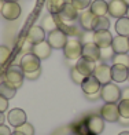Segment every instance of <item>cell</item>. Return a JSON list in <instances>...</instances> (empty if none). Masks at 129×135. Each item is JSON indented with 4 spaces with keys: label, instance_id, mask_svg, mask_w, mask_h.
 Instances as JSON below:
<instances>
[{
    "label": "cell",
    "instance_id": "obj_1",
    "mask_svg": "<svg viewBox=\"0 0 129 135\" xmlns=\"http://www.w3.org/2000/svg\"><path fill=\"white\" fill-rule=\"evenodd\" d=\"M4 81L10 84L11 87L18 90L23 84V79H25V73H23L21 65H10L7 70L4 72Z\"/></svg>",
    "mask_w": 129,
    "mask_h": 135
},
{
    "label": "cell",
    "instance_id": "obj_2",
    "mask_svg": "<svg viewBox=\"0 0 129 135\" xmlns=\"http://www.w3.org/2000/svg\"><path fill=\"white\" fill-rule=\"evenodd\" d=\"M100 98L106 103H117L121 99V90L114 83L103 84L100 88Z\"/></svg>",
    "mask_w": 129,
    "mask_h": 135
},
{
    "label": "cell",
    "instance_id": "obj_3",
    "mask_svg": "<svg viewBox=\"0 0 129 135\" xmlns=\"http://www.w3.org/2000/svg\"><path fill=\"white\" fill-rule=\"evenodd\" d=\"M65 57L70 61H78L82 55V43L78 39H69L63 47Z\"/></svg>",
    "mask_w": 129,
    "mask_h": 135
},
{
    "label": "cell",
    "instance_id": "obj_4",
    "mask_svg": "<svg viewBox=\"0 0 129 135\" xmlns=\"http://www.w3.org/2000/svg\"><path fill=\"white\" fill-rule=\"evenodd\" d=\"M48 44L51 46V48H55V50H63V47L67 41V35L60 30L59 28L52 30V32L48 33V37H47Z\"/></svg>",
    "mask_w": 129,
    "mask_h": 135
},
{
    "label": "cell",
    "instance_id": "obj_5",
    "mask_svg": "<svg viewBox=\"0 0 129 135\" xmlns=\"http://www.w3.org/2000/svg\"><path fill=\"white\" fill-rule=\"evenodd\" d=\"M21 68H22V70L23 73H32V72H36V70H39L41 69L40 68V59L36 57L34 54L32 52H28L25 54L23 57L21 58Z\"/></svg>",
    "mask_w": 129,
    "mask_h": 135
},
{
    "label": "cell",
    "instance_id": "obj_6",
    "mask_svg": "<svg viewBox=\"0 0 129 135\" xmlns=\"http://www.w3.org/2000/svg\"><path fill=\"white\" fill-rule=\"evenodd\" d=\"M22 13V8L21 6L18 4L17 2H8V3H4L3 6V10H2V15L4 20L7 21H15L21 17Z\"/></svg>",
    "mask_w": 129,
    "mask_h": 135
},
{
    "label": "cell",
    "instance_id": "obj_7",
    "mask_svg": "<svg viewBox=\"0 0 129 135\" xmlns=\"http://www.w3.org/2000/svg\"><path fill=\"white\" fill-rule=\"evenodd\" d=\"M80 85H81V88H82V91L85 93V95L99 94V93H100V88H102V84L97 81V79H96L94 75L87 76Z\"/></svg>",
    "mask_w": 129,
    "mask_h": 135
},
{
    "label": "cell",
    "instance_id": "obj_8",
    "mask_svg": "<svg viewBox=\"0 0 129 135\" xmlns=\"http://www.w3.org/2000/svg\"><path fill=\"white\" fill-rule=\"evenodd\" d=\"M100 116L104 121L109 123H115L120 120V112H118V105L117 103H104L100 109Z\"/></svg>",
    "mask_w": 129,
    "mask_h": 135
},
{
    "label": "cell",
    "instance_id": "obj_9",
    "mask_svg": "<svg viewBox=\"0 0 129 135\" xmlns=\"http://www.w3.org/2000/svg\"><path fill=\"white\" fill-rule=\"evenodd\" d=\"M126 11H128V4L124 0H111L109 3V14L113 18H122L126 17Z\"/></svg>",
    "mask_w": 129,
    "mask_h": 135
},
{
    "label": "cell",
    "instance_id": "obj_10",
    "mask_svg": "<svg viewBox=\"0 0 129 135\" xmlns=\"http://www.w3.org/2000/svg\"><path fill=\"white\" fill-rule=\"evenodd\" d=\"M94 76L97 79V81L102 85L107 84V83H111V68L106 64L96 65L95 70H94Z\"/></svg>",
    "mask_w": 129,
    "mask_h": 135
},
{
    "label": "cell",
    "instance_id": "obj_11",
    "mask_svg": "<svg viewBox=\"0 0 129 135\" xmlns=\"http://www.w3.org/2000/svg\"><path fill=\"white\" fill-rule=\"evenodd\" d=\"M7 121L10 123V126L17 128V127L22 126L23 123H26V113L19 108L11 109L8 112V114H7Z\"/></svg>",
    "mask_w": 129,
    "mask_h": 135
},
{
    "label": "cell",
    "instance_id": "obj_12",
    "mask_svg": "<svg viewBox=\"0 0 129 135\" xmlns=\"http://www.w3.org/2000/svg\"><path fill=\"white\" fill-rule=\"evenodd\" d=\"M87 126H88V130L91 131V134L99 135L104 130V120L99 114L89 116V117L87 119Z\"/></svg>",
    "mask_w": 129,
    "mask_h": 135
},
{
    "label": "cell",
    "instance_id": "obj_13",
    "mask_svg": "<svg viewBox=\"0 0 129 135\" xmlns=\"http://www.w3.org/2000/svg\"><path fill=\"white\" fill-rule=\"evenodd\" d=\"M56 17L63 22H73L78 18V10H76L74 6H73L70 2H66L63 10L60 11Z\"/></svg>",
    "mask_w": 129,
    "mask_h": 135
},
{
    "label": "cell",
    "instance_id": "obj_14",
    "mask_svg": "<svg viewBox=\"0 0 129 135\" xmlns=\"http://www.w3.org/2000/svg\"><path fill=\"white\" fill-rule=\"evenodd\" d=\"M45 39V30L43 29L39 25H34L28 30V35H26V40L30 43V44H37V43L44 41Z\"/></svg>",
    "mask_w": 129,
    "mask_h": 135
},
{
    "label": "cell",
    "instance_id": "obj_15",
    "mask_svg": "<svg viewBox=\"0 0 129 135\" xmlns=\"http://www.w3.org/2000/svg\"><path fill=\"white\" fill-rule=\"evenodd\" d=\"M113 36L110 30H100V32H94V43L99 48H106L111 46Z\"/></svg>",
    "mask_w": 129,
    "mask_h": 135
},
{
    "label": "cell",
    "instance_id": "obj_16",
    "mask_svg": "<svg viewBox=\"0 0 129 135\" xmlns=\"http://www.w3.org/2000/svg\"><path fill=\"white\" fill-rule=\"evenodd\" d=\"M51 51H52V48L51 46L48 44V41H41V43H37V44H33L32 46V54H34L36 57H37L40 61L41 59H47L48 57L51 55Z\"/></svg>",
    "mask_w": 129,
    "mask_h": 135
},
{
    "label": "cell",
    "instance_id": "obj_17",
    "mask_svg": "<svg viewBox=\"0 0 129 135\" xmlns=\"http://www.w3.org/2000/svg\"><path fill=\"white\" fill-rule=\"evenodd\" d=\"M111 48L114 54H128L129 51V40L126 36H117V37H113L111 41Z\"/></svg>",
    "mask_w": 129,
    "mask_h": 135
},
{
    "label": "cell",
    "instance_id": "obj_18",
    "mask_svg": "<svg viewBox=\"0 0 129 135\" xmlns=\"http://www.w3.org/2000/svg\"><path fill=\"white\" fill-rule=\"evenodd\" d=\"M81 57L96 62L97 59H100V48L97 47L95 43H87V44H82V55Z\"/></svg>",
    "mask_w": 129,
    "mask_h": 135
},
{
    "label": "cell",
    "instance_id": "obj_19",
    "mask_svg": "<svg viewBox=\"0 0 129 135\" xmlns=\"http://www.w3.org/2000/svg\"><path fill=\"white\" fill-rule=\"evenodd\" d=\"M95 66H96V62H94V61H89L87 58H80L77 61V64H76V68H77V70L81 73L82 76H91V75H94V70H95Z\"/></svg>",
    "mask_w": 129,
    "mask_h": 135
},
{
    "label": "cell",
    "instance_id": "obj_20",
    "mask_svg": "<svg viewBox=\"0 0 129 135\" xmlns=\"http://www.w3.org/2000/svg\"><path fill=\"white\" fill-rule=\"evenodd\" d=\"M111 80L115 83H124L128 80V68L124 65L111 66Z\"/></svg>",
    "mask_w": 129,
    "mask_h": 135
},
{
    "label": "cell",
    "instance_id": "obj_21",
    "mask_svg": "<svg viewBox=\"0 0 129 135\" xmlns=\"http://www.w3.org/2000/svg\"><path fill=\"white\" fill-rule=\"evenodd\" d=\"M89 11L95 17H104L109 13V3L104 0H94L89 6Z\"/></svg>",
    "mask_w": 129,
    "mask_h": 135
},
{
    "label": "cell",
    "instance_id": "obj_22",
    "mask_svg": "<svg viewBox=\"0 0 129 135\" xmlns=\"http://www.w3.org/2000/svg\"><path fill=\"white\" fill-rule=\"evenodd\" d=\"M80 18V23L85 30H92L94 29V21H95V15L91 13L89 10H84L81 11V14L78 15Z\"/></svg>",
    "mask_w": 129,
    "mask_h": 135
},
{
    "label": "cell",
    "instance_id": "obj_23",
    "mask_svg": "<svg viewBox=\"0 0 129 135\" xmlns=\"http://www.w3.org/2000/svg\"><path fill=\"white\" fill-rule=\"evenodd\" d=\"M115 30L120 36H129V18L128 17H122L118 18L115 22Z\"/></svg>",
    "mask_w": 129,
    "mask_h": 135
},
{
    "label": "cell",
    "instance_id": "obj_24",
    "mask_svg": "<svg viewBox=\"0 0 129 135\" xmlns=\"http://www.w3.org/2000/svg\"><path fill=\"white\" fill-rule=\"evenodd\" d=\"M66 4V0H47V7L50 10V14L58 15L63 10Z\"/></svg>",
    "mask_w": 129,
    "mask_h": 135
},
{
    "label": "cell",
    "instance_id": "obj_25",
    "mask_svg": "<svg viewBox=\"0 0 129 135\" xmlns=\"http://www.w3.org/2000/svg\"><path fill=\"white\" fill-rule=\"evenodd\" d=\"M110 28V20L104 15V17H95L94 21V32H100V30H109Z\"/></svg>",
    "mask_w": 129,
    "mask_h": 135
},
{
    "label": "cell",
    "instance_id": "obj_26",
    "mask_svg": "<svg viewBox=\"0 0 129 135\" xmlns=\"http://www.w3.org/2000/svg\"><path fill=\"white\" fill-rule=\"evenodd\" d=\"M41 28L44 30H48V32H52V30L58 29V23H56V18H55V15L48 14L47 17H44Z\"/></svg>",
    "mask_w": 129,
    "mask_h": 135
},
{
    "label": "cell",
    "instance_id": "obj_27",
    "mask_svg": "<svg viewBox=\"0 0 129 135\" xmlns=\"http://www.w3.org/2000/svg\"><path fill=\"white\" fill-rule=\"evenodd\" d=\"M15 93H17V90L14 87H11L10 84H7L6 81L0 83V95L4 97L6 99H11V98H14Z\"/></svg>",
    "mask_w": 129,
    "mask_h": 135
},
{
    "label": "cell",
    "instance_id": "obj_28",
    "mask_svg": "<svg viewBox=\"0 0 129 135\" xmlns=\"http://www.w3.org/2000/svg\"><path fill=\"white\" fill-rule=\"evenodd\" d=\"M13 135H34V128H33L32 124H29V123H23L22 126L15 128Z\"/></svg>",
    "mask_w": 129,
    "mask_h": 135
},
{
    "label": "cell",
    "instance_id": "obj_29",
    "mask_svg": "<svg viewBox=\"0 0 129 135\" xmlns=\"http://www.w3.org/2000/svg\"><path fill=\"white\" fill-rule=\"evenodd\" d=\"M113 64L114 65H124L126 68H129V55L128 54H114Z\"/></svg>",
    "mask_w": 129,
    "mask_h": 135
},
{
    "label": "cell",
    "instance_id": "obj_30",
    "mask_svg": "<svg viewBox=\"0 0 129 135\" xmlns=\"http://www.w3.org/2000/svg\"><path fill=\"white\" fill-rule=\"evenodd\" d=\"M118 112H120V117L129 119V99H121L120 101Z\"/></svg>",
    "mask_w": 129,
    "mask_h": 135
},
{
    "label": "cell",
    "instance_id": "obj_31",
    "mask_svg": "<svg viewBox=\"0 0 129 135\" xmlns=\"http://www.w3.org/2000/svg\"><path fill=\"white\" fill-rule=\"evenodd\" d=\"M11 57V50L7 46H0V66L7 64V61Z\"/></svg>",
    "mask_w": 129,
    "mask_h": 135
},
{
    "label": "cell",
    "instance_id": "obj_32",
    "mask_svg": "<svg viewBox=\"0 0 129 135\" xmlns=\"http://www.w3.org/2000/svg\"><path fill=\"white\" fill-rule=\"evenodd\" d=\"M70 3L74 6V8L78 10V11H84V10H87L91 3H92V0H70Z\"/></svg>",
    "mask_w": 129,
    "mask_h": 135
},
{
    "label": "cell",
    "instance_id": "obj_33",
    "mask_svg": "<svg viewBox=\"0 0 129 135\" xmlns=\"http://www.w3.org/2000/svg\"><path fill=\"white\" fill-rule=\"evenodd\" d=\"M74 131L77 135H94L91 134V131L88 130V126H87V120H84L81 123H78V124L74 127Z\"/></svg>",
    "mask_w": 129,
    "mask_h": 135
},
{
    "label": "cell",
    "instance_id": "obj_34",
    "mask_svg": "<svg viewBox=\"0 0 129 135\" xmlns=\"http://www.w3.org/2000/svg\"><path fill=\"white\" fill-rule=\"evenodd\" d=\"M70 76H71V80L74 81V83H77V84H81V83H82V80L85 79V76H82L81 73H80V72L77 70V68H76V66H74V68H71Z\"/></svg>",
    "mask_w": 129,
    "mask_h": 135
},
{
    "label": "cell",
    "instance_id": "obj_35",
    "mask_svg": "<svg viewBox=\"0 0 129 135\" xmlns=\"http://www.w3.org/2000/svg\"><path fill=\"white\" fill-rule=\"evenodd\" d=\"M114 57V51L111 46L106 48H100V59H111Z\"/></svg>",
    "mask_w": 129,
    "mask_h": 135
},
{
    "label": "cell",
    "instance_id": "obj_36",
    "mask_svg": "<svg viewBox=\"0 0 129 135\" xmlns=\"http://www.w3.org/2000/svg\"><path fill=\"white\" fill-rule=\"evenodd\" d=\"M82 44H87V43H94V30H85L81 35V40Z\"/></svg>",
    "mask_w": 129,
    "mask_h": 135
},
{
    "label": "cell",
    "instance_id": "obj_37",
    "mask_svg": "<svg viewBox=\"0 0 129 135\" xmlns=\"http://www.w3.org/2000/svg\"><path fill=\"white\" fill-rule=\"evenodd\" d=\"M8 109V99H6L4 97L0 95V113H4Z\"/></svg>",
    "mask_w": 129,
    "mask_h": 135
},
{
    "label": "cell",
    "instance_id": "obj_38",
    "mask_svg": "<svg viewBox=\"0 0 129 135\" xmlns=\"http://www.w3.org/2000/svg\"><path fill=\"white\" fill-rule=\"evenodd\" d=\"M40 73H41V69L36 70V72H32V73H26L25 77H26V79H29V80H36V79H39Z\"/></svg>",
    "mask_w": 129,
    "mask_h": 135
},
{
    "label": "cell",
    "instance_id": "obj_39",
    "mask_svg": "<svg viewBox=\"0 0 129 135\" xmlns=\"http://www.w3.org/2000/svg\"><path fill=\"white\" fill-rule=\"evenodd\" d=\"M13 132L10 131V128L7 127V126H0V135H11Z\"/></svg>",
    "mask_w": 129,
    "mask_h": 135
},
{
    "label": "cell",
    "instance_id": "obj_40",
    "mask_svg": "<svg viewBox=\"0 0 129 135\" xmlns=\"http://www.w3.org/2000/svg\"><path fill=\"white\" fill-rule=\"evenodd\" d=\"M121 99H129V87L121 91Z\"/></svg>",
    "mask_w": 129,
    "mask_h": 135
},
{
    "label": "cell",
    "instance_id": "obj_41",
    "mask_svg": "<svg viewBox=\"0 0 129 135\" xmlns=\"http://www.w3.org/2000/svg\"><path fill=\"white\" fill-rule=\"evenodd\" d=\"M118 121L124 123V124H129V119H125V117H120V120H118Z\"/></svg>",
    "mask_w": 129,
    "mask_h": 135
},
{
    "label": "cell",
    "instance_id": "obj_42",
    "mask_svg": "<svg viewBox=\"0 0 129 135\" xmlns=\"http://www.w3.org/2000/svg\"><path fill=\"white\" fill-rule=\"evenodd\" d=\"M4 120H6V117H4V114H3V113H0V126H2L3 123H4Z\"/></svg>",
    "mask_w": 129,
    "mask_h": 135
},
{
    "label": "cell",
    "instance_id": "obj_43",
    "mask_svg": "<svg viewBox=\"0 0 129 135\" xmlns=\"http://www.w3.org/2000/svg\"><path fill=\"white\" fill-rule=\"evenodd\" d=\"M3 6H4V0H0V14H2V10H3Z\"/></svg>",
    "mask_w": 129,
    "mask_h": 135
},
{
    "label": "cell",
    "instance_id": "obj_44",
    "mask_svg": "<svg viewBox=\"0 0 129 135\" xmlns=\"http://www.w3.org/2000/svg\"><path fill=\"white\" fill-rule=\"evenodd\" d=\"M118 135H129V131H122V132H120Z\"/></svg>",
    "mask_w": 129,
    "mask_h": 135
},
{
    "label": "cell",
    "instance_id": "obj_45",
    "mask_svg": "<svg viewBox=\"0 0 129 135\" xmlns=\"http://www.w3.org/2000/svg\"><path fill=\"white\" fill-rule=\"evenodd\" d=\"M8 2H18V0H4V3H8Z\"/></svg>",
    "mask_w": 129,
    "mask_h": 135
},
{
    "label": "cell",
    "instance_id": "obj_46",
    "mask_svg": "<svg viewBox=\"0 0 129 135\" xmlns=\"http://www.w3.org/2000/svg\"><path fill=\"white\" fill-rule=\"evenodd\" d=\"M126 17L129 18V6H128V11H126Z\"/></svg>",
    "mask_w": 129,
    "mask_h": 135
},
{
    "label": "cell",
    "instance_id": "obj_47",
    "mask_svg": "<svg viewBox=\"0 0 129 135\" xmlns=\"http://www.w3.org/2000/svg\"><path fill=\"white\" fill-rule=\"evenodd\" d=\"M124 2H125V3H126V4L129 6V0H124Z\"/></svg>",
    "mask_w": 129,
    "mask_h": 135
},
{
    "label": "cell",
    "instance_id": "obj_48",
    "mask_svg": "<svg viewBox=\"0 0 129 135\" xmlns=\"http://www.w3.org/2000/svg\"><path fill=\"white\" fill-rule=\"evenodd\" d=\"M128 81H129V68H128Z\"/></svg>",
    "mask_w": 129,
    "mask_h": 135
},
{
    "label": "cell",
    "instance_id": "obj_49",
    "mask_svg": "<svg viewBox=\"0 0 129 135\" xmlns=\"http://www.w3.org/2000/svg\"><path fill=\"white\" fill-rule=\"evenodd\" d=\"M0 77H2V69H0Z\"/></svg>",
    "mask_w": 129,
    "mask_h": 135
},
{
    "label": "cell",
    "instance_id": "obj_50",
    "mask_svg": "<svg viewBox=\"0 0 129 135\" xmlns=\"http://www.w3.org/2000/svg\"><path fill=\"white\" fill-rule=\"evenodd\" d=\"M128 40H129V36H128Z\"/></svg>",
    "mask_w": 129,
    "mask_h": 135
},
{
    "label": "cell",
    "instance_id": "obj_51",
    "mask_svg": "<svg viewBox=\"0 0 129 135\" xmlns=\"http://www.w3.org/2000/svg\"><path fill=\"white\" fill-rule=\"evenodd\" d=\"M73 135H77V134H73Z\"/></svg>",
    "mask_w": 129,
    "mask_h": 135
},
{
    "label": "cell",
    "instance_id": "obj_52",
    "mask_svg": "<svg viewBox=\"0 0 129 135\" xmlns=\"http://www.w3.org/2000/svg\"><path fill=\"white\" fill-rule=\"evenodd\" d=\"M11 135H13V134H11Z\"/></svg>",
    "mask_w": 129,
    "mask_h": 135
}]
</instances>
